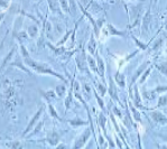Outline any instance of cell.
Returning a JSON list of instances; mask_svg holds the SVG:
<instances>
[{
	"label": "cell",
	"instance_id": "obj_13",
	"mask_svg": "<svg viewBox=\"0 0 167 149\" xmlns=\"http://www.w3.org/2000/svg\"><path fill=\"white\" fill-rule=\"evenodd\" d=\"M8 5H9V2H5V1H2V0H0V6L2 7H5V8H7L8 7Z\"/></svg>",
	"mask_w": 167,
	"mask_h": 149
},
{
	"label": "cell",
	"instance_id": "obj_8",
	"mask_svg": "<svg viewBox=\"0 0 167 149\" xmlns=\"http://www.w3.org/2000/svg\"><path fill=\"white\" fill-rule=\"evenodd\" d=\"M110 94L112 95L113 99L117 100V94H116V89H114V85H113V82L110 80Z\"/></svg>",
	"mask_w": 167,
	"mask_h": 149
},
{
	"label": "cell",
	"instance_id": "obj_9",
	"mask_svg": "<svg viewBox=\"0 0 167 149\" xmlns=\"http://www.w3.org/2000/svg\"><path fill=\"white\" fill-rule=\"evenodd\" d=\"M48 108H49V110H51V114H52L54 118H57V119H60V117L57 116V112H55V110L53 109V107H52L51 104H48Z\"/></svg>",
	"mask_w": 167,
	"mask_h": 149
},
{
	"label": "cell",
	"instance_id": "obj_7",
	"mask_svg": "<svg viewBox=\"0 0 167 149\" xmlns=\"http://www.w3.org/2000/svg\"><path fill=\"white\" fill-rule=\"evenodd\" d=\"M56 92H57V95H58V96H63L65 93V87L62 86V85H58V86L56 87Z\"/></svg>",
	"mask_w": 167,
	"mask_h": 149
},
{
	"label": "cell",
	"instance_id": "obj_12",
	"mask_svg": "<svg viewBox=\"0 0 167 149\" xmlns=\"http://www.w3.org/2000/svg\"><path fill=\"white\" fill-rule=\"evenodd\" d=\"M94 40L93 39H91V42H90V52L91 53H93V51H94Z\"/></svg>",
	"mask_w": 167,
	"mask_h": 149
},
{
	"label": "cell",
	"instance_id": "obj_11",
	"mask_svg": "<svg viewBox=\"0 0 167 149\" xmlns=\"http://www.w3.org/2000/svg\"><path fill=\"white\" fill-rule=\"evenodd\" d=\"M167 102V98H164V96H162L160 98V100H159V103H158V107H162L164 103Z\"/></svg>",
	"mask_w": 167,
	"mask_h": 149
},
{
	"label": "cell",
	"instance_id": "obj_5",
	"mask_svg": "<svg viewBox=\"0 0 167 149\" xmlns=\"http://www.w3.org/2000/svg\"><path fill=\"white\" fill-rule=\"evenodd\" d=\"M89 136H90V131L88 130L86 132H85V136L83 135V136H82V138L79 140L80 142H79V144H76V145H74V148H81V147H82V145H83V142H85V140L89 138Z\"/></svg>",
	"mask_w": 167,
	"mask_h": 149
},
{
	"label": "cell",
	"instance_id": "obj_10",
	"mask_svg": "<svg viewBox=\"0 0 167 149\" xmlns=\"http://www.w3.org/2000/svg\"><path fill=\"white\" fill-rule=\"evenodd\" d=\"M61 1V5H62V8L64 9V11H68V6H67V2L65 0H60Z\"/></svg>",
	"mask_w": 167,
	"mask_h": 149
},
{
	"label": "cell",
	"instance_id": "obj_2",
	"mask_svg": "<svg viewBox=\"0 0 167 149\" xmlns=\"http://www.w3.org/2000/svg\"><path fill=\"white\" fill-rule=\"evenodd\" d=\"M43 110H44V108H40V109H39V110H38V111L36 112L35 117H34V118L31 119V121H30V122H29V123H28L27 128H26V130H25V132H24V136H25V135H27L28 132H29V130H30V129H31V128H33V127L35 126V122L37 121L38 118L40 117V114H42V112H43Z\"/></svg>",
	"mask_w": 167,
	"mask_h": 149
},
{
	"label": "cell",
	"instance_id": "obj_6",
	"mask_svg": "<svg viewBox=\"0 0 167 149\" xmlns=\"http://www.w3.org/2000/svg\"><path fill=\"white\" fill-rule=\"evenodd\" d=\"M37 27H35V26H30V27L28 28V33H29V35L31 36V37H35L36 35H37Z\"/></svg>",
	"mask_w": 167,
	"mask_h": 149
},
{
	"label": "cell",
	"instance_id": "obj_3",
	"mask_svg": "<svg viewBox=\"0 0 167 149\" xmlns=\"http://www.w3.org/2000/svg\"><path fill=\"white\" fill-rule=\"evenodd\" d=\"M58 139H60V137L56 132H49L47 136V140L52 146H56L58 144Z\"/></svg>",
	"mask_w": 167,
	"mask_h": 149
},
{
	"label": "cell",
	"instance_id": "obj_4",
	"mask_svg": "<svg viewBox=\"0 0 167 149\" xmlns=\"http://www.w3.org/2000/svg\"><path fill=\"white\" fill-rule=\"evenodd\" d=\"M151 117L155 119V121L158 122V123H165L167 121L166 117L165 116H163L162 113H159V112H153L151 113Z\"/></svg>",
	"mask_w": 167,
	"mask_h": 149
},
{
	"label": "cell",
	"instance_id": "obj_1",
	"mask_svg": "<svg viewBox=\"0 0 167 149\" xmlns=\"http://www.w3.org/2000/svg\"><path fill=\"white\" fill-rule=\"evenodd\" d=\"M21 53H23V56H24V63H25L26 65L29 66V67H31L34 71H36L38 73H42V74H51L53 75V76H56V77H58V79L65 81V79H63V76H61L60 74L55 73L48 65L43 64V63H37V62H35L33 58H30L29 55H28V52L26 51V48L23 46V45H21Z\"/></svg>",
	"mask_w": 167,
	"mask_h": 149
}]
</instances>
